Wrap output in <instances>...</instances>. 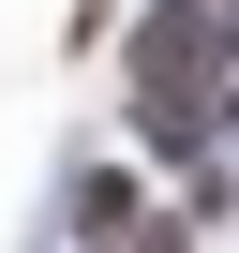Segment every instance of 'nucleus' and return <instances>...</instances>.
Instances as JSON below:
<instances>
[{"label":"nucleus","mask_w":239,"mask_h":253,"mask_svg":"<svg viewBox=\"0 0 239 253\" xmlns=\"http://www.w3.org/2000/svg\"><path fill=\"white\" fill-rule=\"evenodd\" d=\"M209 60H224V0H165V15L135 30V119H150L165 149H209V134H224Z\"/></svg>","instance_id":"f257e3e1"},{"label":"nucleus","mask_w":239,"mask_h":253,"mask_svg":"<svg viewBox=\"0 0 239 253\" xmlns=\"http://www.w3.org/2000/svg\"><path fill=\"white\" fill-rule=\"evenodd\" d=\"M90 238H105V253H165V223L135 209V179H90Z\"/></svg>","instance_id":"f03ea898"}]
</instances>
